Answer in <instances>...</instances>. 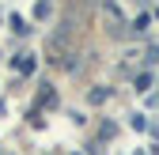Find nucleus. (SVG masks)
Masks as SVG:
<instances>
[{"label":"nucleus","mask_w":159,"mask_h":155,"mask_svg":"<svg viewBox=\"0 0 159 155\" xmlns=\"http://www.w3.org/2000/svg\"><path fill=\"white\" fill-rule=\"evenodd\" d=\"M148 64H159V46H152V49H148Z\"/></svg>","instance_id":"obj_8"},{"label":"nucleus","mask_w":159,"mask_h":155,"mask_svg":"<svg viewBox=\"0 0 159 155\" xmlns=\"http://www.w3.org/2000/svg\"><path fill=\"white\" fill-rule=\"evenodd\" d=\"M8 23H11V30H15V34H27V30H30L23 15H11V19H8Z\"/></svg>","instance_id":"obj_2"},{"label":"nucleus","mask_w":159,"mask_h":155,"mask_svg":"<svg viewBox=\"0 0 159 155\" xmlns=\"http://www.w3.org/2000/svg\"><path fill=\"white\" fill-rule=\"evenodd\" d=\"M129 129H136V132H144V129H148V121H144V113H133V117H129Z\"/></svg>","instance_id":"obj_4"},{"label":"nucleus","mask_w":159,"mask_h":155,"mask_svg":"<svg viewBox=\"0 0 159 155\" xmlns=\"http://www.w3.org/2000/svg\"><path fill=\"white\" fill-rule=\"evenodd\" d=\"M152 87V76L148 72H136V91H148Z\"/></svg>","instance_id":"obj_6"},{"label":"nucleus","mask_w":159,"mask_h":155,"mask_svg":"<svg viewBox=\"0 0 159 155\" xmlns=\"http://www.w3.org/2000/svg\"><path fill=\"white\" fill-rule=\"evenodd\" d=\"M148 23H152V15H144V11H140V15L133 19V30H148Z\"/></svg>","instance_id":"obj_5"},{"label":"nucleus","mask_w":159,"mask_h":155,"mask_svg":"<svg viewBox=\"0 0 159 155\" xmlns=\"http://www.w3.org/2000/svg\"><path fill=\"white\" fill-rule=\"evenodd\" d=\"M49 15V0H38V4H34V19H46Z\"/></svg>","instance_id":"obj_7"},{"label":"nucleus","mask_w":159,"mask_h":155,"mask_svg":"<svg viewBox=\"0 0 159 155\" xmlns=\"http://www.w3.org/2000/svg\"><path fill=\"white\" fill-rule=\"evenodd\" d=\"M19 72H23V76H30V72H34V57H30V53L19 57Z\"/></svg>","instance_id":"obj_3"},{"label":"nucleus","mask_w":159,"mask_h":155,"mask_svg":"<svg viewBox=\"0 0 159 155\" xmlns=\"http://www.w3.org/2000/svg\"><path fill=\"white\" fill-rule=\"evenodd\" d=\"M106 99H110V87H91V91H87V102H91V106H102Z\"/></svg>","instance_id":"obj_1"}]
</instances>
